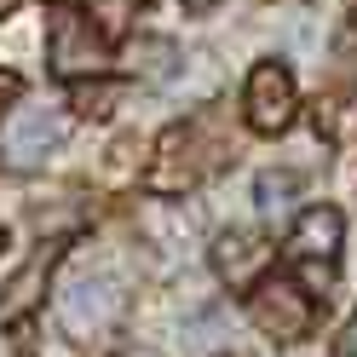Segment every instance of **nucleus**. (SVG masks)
<instances>
[{"label": "nucleus", "mask_w": 357, "mask_h": 357, "mask_svg": "<svg viewBox=\"0 0 357 357\" xmlns=\"http://www.w3.org/2000/svg\"><path fill=\"white\" fill-rule=\"evenodd\" d=\"M265 259H271V248H265L254 231H225V236H219V248H213L219 277H231V282H254L265 271Z\"/></svg>", "instance_id": "obj_7"}, {"label": "nucleus", "mask_w": 357, "mask_h": 357, "mask_svg": "<svg viewBox=\"0 0 357 357\" xmlns=\"http://www.w3.org/2000/svg\"><path fill=\"white\" fill-rule=\"evenodd\" d=\"M0 242H6V236H0Z\"/></svg>", "instance_id": "obj_18"}, {"label": "nucleus", "mask_w": 357, "mask_h": 357, "mask_svg": "<svg viewBox=\"0 0 357 357\" xmlns=\"http://www.w3.org/2000/svg\"><path fill=\"white\" fill-rule=\"evenodd\" d=\"M63 132H70L63 109H24V116H17V127H12V162H17V167L47 162V150L63 144Z\"/></svg>", "instance_id": "obj_5"}, {"label": "nucleus", "mask_w": 357, "mask_h": 357, "mask_svg": "<svg viewBox=\"0 0 357 357\" xmlns=\"http://www.w3.org/2000/svg\"><path fill=\"white\" fill-rule=\"evenodd\" d=\"M6 6H12V0H0V12H6Z\"/></svg>", "instance_id": "obj_17"}, {"label": "nucleus", "mask_w": 357, "mask_h": 357, "mask_svg": "<svg viewBox=\"0 0 357 357\" xmlns=\"http://www.w3.org/2000/svg\"><path fill=\"white\" fill-rule=\"evenodd\" d=\"M328 63H334V81H340V86H351V81H357V12L340 24V35H334Z\"/></svg>", "instance_id": "obj_11"}, {"label": "nucleus", "mask_w": 357, "mask_h": 357, "mask_svg": "<svg viewBox=\"0 0 357 357\" xmlns=\"http://www.w3.org/2000/svg\"><path fill=\"white\" fill-rule=\"evenodd\" d=\"M248 127L259 132H282L288 121H294V75L282 70V63H259V70L248 75Z\"/></svg>", "instance_id": "obj_4"}, {"label": "nucleus", "mask_w": 357, "mask_h": 357, "mask_svg": "<svg viewBox=\"0 0 357 357\" xmlns=\"http://www.w3.org/2000/svg\"><path fill=\"white\" fill-rule=\"evenodd\" d=\"M340 236H346V219L340 213H334V208H311V213H300L294 236H288V254H294V259H334V254H340Z\"/></svg>", "instance_id": "obj_6"}, {"label": "nucleus", "mask_w": 357, "mask_h": 357, "mask_svg": "<svg viewBox=\"0 0 357 357\" xmlns=\"http://www.w3.org/2000/svg\"><path fill=\"white\" fill-rule=\"evenodd\" d=\"M202 6H213V0H185V12H202Z\"/></svg>", "instance_id": "obj_15"}, {"label": "nucleus", "mask_w": 357, "mask_h": 357, "mask_svg": "<svg viewBox=\"0 0 357 357\" xmlns=\"http://www.w3.org/2000/svg\"><path fill=\"white\" fill-rule=\"evenodd\" d=\"M75 104L86 109V104H109V86H98V93H75Z\"/></svg>", "instance_id": "obj_13"}, {"label": "nucleus", "mask_w": 357, "mask_h": 357, "mask_svg": "<svg viewBox=\"0 0 357 357\" xmlns=\"http://www.w3.org/2000/svg\"><path fill=\"white\" fill-rule=\"evenodd\" d=\"M346 357H357V323L346 328Z\"/></svg>", "instance_id": "obj_14"}, {"label": "nucleus", "mask_w": 357, "mask_h": 357, "mask_svg": "<svg viewBox=\"0 0 357 357\" xmlns=\"http://www.w3.org/2000/svg\"><path fill=\"white\" fill-rule=\"evenodd\" d=\"M12 98H17V75H12V70H0V109H6Z\"/></svg>", "instance_id": "obj_12"}, {"label": "nucleus", "mask_w": 357, "mask_h": 357, "mask_svg": "<svg viewBox=\"0 0 357 357\" xmlns=\"http://www.w3.org/2000/svg\"><path fill=\"white\" fill-rule=\"evenodd\" d=\"M58 317L63 328L75 334V340H93V334H104L109 323L121 317V282L104 277V271H81L58 288Z\"/></svg>", "instance_id": "obj_1"}, {"label": "nucleus", "mask_w": 357, "mask_h": 357, "mask_svg": "<svg viewBox=\"0 0 357 357\" xmlns=\"http://www.w3.org/2000/svg\"><path fill=\"white\" fill-rule=\"evenodd\" d=\"M259 213L265 219H277V213H288V202H294V190H300V178L294 173H259Z\"/></svg>", "instance_id": "obj_10"}, {"label": "nucleus", "mask_w": 357, "mask_h": 357, "mask_svg": "<svg viewBox=\"0 0 357 357\" xmlns=\"http://www.w3.org/2000/svg\"><path fill=\"white\" fill-rule=\"evenodd\" d=\"M47 58H52V70H58L63 81L98 75L104 63H109L98 29L86 24V17H75V12H58V17H52V29H47Z\"/></svg>", "instance_id": "obj_2"}, {"label": "nucleus", "mask_w": 357, "mask_h": 357, "mask_svg": "<svg viewBox=\"0 0 357 357\" xmlns=\"http://www.w3.org/2000/svg\"><path fill=\"white\" fill-rule=\"evenodd\" d=\"M127 357H155V351H127Z\"/></svg>", "instance_id": "obj_16"}, {"label": "nucleus", "mask_w": 357, "mask_h": 357, "mask_svg": "<svg viewBox=\"0 0 357 357\" xmlns=\"http://www.w3.org/2000/svg\"><path fill=\"white\" fill-rule=\"evenodd\" d=\"M248 311H254V323L271 334V340H300V334L311 328V300H305L288 277H265V282L254 288Z\"/></svg>", "instance_id": "obj_3"}, {"label": "nucleus", "mask_w": 357, "mask_h": 357, "mask_svg": "<svg viewBox=\"0 0 357 357\" xmlns=\"http://www.w3.org/2000/svg\"><path fill=\"white\" fill-rule=\"evenodd\" d=\"M58 265V242H47V248H35V259L17 271L6 288H0V317H24V311L40 300V282H47V271Z\"/></svg>", "instance_id": "obj_8"}, {"label": "nucleus", "mask_w": 357, "mask_h": 357, "mask_svg": "<svg viewBox=\"0 0 357 357\" xmlns=\"http://www.w3.org/2000/svg\"><path fill=\"white\" fill-rule=\"evenodd\" d=\"M127 58H132V70H139L144 81H155V86L178 75V47H173V40H162V35L132 40V47H127Z\"/></svg>", "instance_id": "obj_9"}]
</instances>
